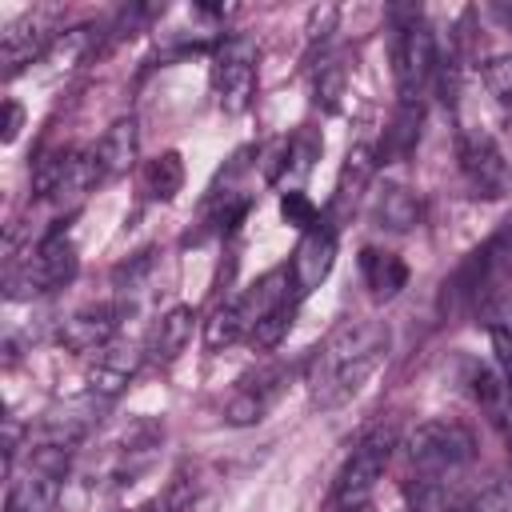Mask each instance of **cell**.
<instances>
[{
    "instance_id": "obj_1",
    "label": "cell",
    "mask_w": 512,
    "mask_h": 512,
    "mask_svg": "<svg viewBox=\"0 0 512 512\" xmlns=\"http://www.w3.org/2000/svg\"><path fill=\"white\" fill-rule=\"evenodd\" d=\"M388 324L380 320H344L304 368V384L316 408H340L364 392L376 368L388 360Z\"/></svg>"
},
{
    "instance_id": "obj_2",
    "label": "cell",
    "mask_w": 512,
    "mask_h": 512,
    "mask_svg": "<svg viewBox=\"0 0 512 512\" xmlns=\"http://www.w3.org/2000/svg\"><path fill=\"white\" fill-rule=\"evenodd\" d=\"M508 296H512V224H504L480 248H472L464 256V264L444 280L440 308L448 316H460V312L480 316L484 312L492 320Z\"/></svg>"
},
{
    "instance_id": "obj_3",
    "label": "cell",
    "mask_w": 512,
    "mask_h": 512,
    "mask_svg": "<svg viewBox=\"0 0 512 512\" xmlns=\"http://www.w3.org/2000/svg\"><path fill=\"white\" fill-rule=\"evenodd\" d=\"M76 244L64 232H48L36 248H28L24 256H8L4 268V296L8 300H32L44 292L64 288L76 276Z\"/></svg>"
},
{
    "instance_id": "obj_4",
    "label": "cell",
    "mask_w": 512,
    "mask_h": 512,
    "mask_svg": "<svg viewBox=\"0 0 512 512\" xmlns=\"http://www.w3.org/2000/svg\"><path fill=\"white\" fill-rule=\"evenodd\" d=\"M476 456V440L456 420H424L412 428L404 444V460L412 480H452Z\"/></svg>"
},
{
    "instance_id": "obj_5",
    "label": "cell",
    "mask_w": 512,
    "mask_h": 512,
    "mask_svg": "<svg viewBox=\"0 0 512 512\" xmlns=\"http://www.w3.org/2000/svg\"><path fill=\"white\" fill-rule=\"evenodd\" d=\"M436 36L420 8H396L392 12V72L400 100H420L424 84L436 76Z\"/></svg>"
},
{
    "instance_id": "obj_6",
    "label": "cell",
    "mask_w": 512,
    "mask_h": 512,
    "mask_svg": "<svg viewBox=\"0 0 512 512\" xmlns=\"http://www.w3.org/2000/svg\"><path fill=\"white\" fill-rule=\"evenodd\" d=\"M396 452V428L392 424H376L368 436H360V444L348 452L344 468L336 472L332 484V504L336 508H352V504H368L376 480L384 476L388 460Z\"/></svg>"
},
{
    "instance_id": "obj_7",
    "label": "cell",
    "mask_w": 512,
    "mask_h": 512,
    "mask_svg": "<svg viewBox=\"0 0 512 512\" xmlns=\"http://www.w3.org/2000/svg\"><path fill=\"white\" fill-rule=\"evenodd\" d=\"M460 172H464V184L476 200H500L512 188L508 156L496 144V136L484 128L460 132Z\"/></svg>"
},
{
    "instance_id": "obj_8",
    "label": "cell",
    "mask_w": 512,
    "mask_h": 512,
    "mask_svg": "<svg viewBox=\"0 0 512 512\" xmlns=\"http://www.w3.org/2000/svg\"><path fill=\"white\" fill-rule=\"evenodd\" d=\"M212 92L224 112H244L256 92V44L248 36H228L212 60Z\"/></svg>"
},
{
    "instance_id": "obj_9",
    "label": "cell",
    "mask_w": 512,
    "mask_h": 512,
    "mask_svg": "<svg viewBox=\"0 0 512 512\" xmlns=\"http://www.w3.org/2000/svg\"><path fill=\"white\" fill-rule=\"evenodd\" d=\"M60 40V12L56 8H32L20 20H12L0 36V64L4 76L12 80L16 72H24L32 60L48 56Z\"/></svg>"
},
{
    "instance_id": "obj_10",
    "label": "cell",
    "mask_w": 512,
    "mask_h": 512,
    "mask_svg": "<svg viewBox=\"0 0 512 512\" xmlns=\"http://www.w3.org/2000/svg\"><path fill=\"white\" fill-rule=\"evenodd\" d=\"M332 264H336V224L324 216V220H316V224L300 236V244H296V252H292L288 280H292V296H296V304L328 280Z\"/></svg>"
},
{
    "instance_id": "obj_11",
    "label": "cell",
    "mask_w": 512,
    "mask_h": 512,
    "mask_svg": "<svg viewBox=\"0 0 512 512\" xmlns=\"http://www.w3.org/2000/svg\"><path fill=\"white\" fill-rule=\"evenodd\" d=\"M284 388H288V368H284V364H264V368L240 376L236 388H232L228 400H224V420L236 424V428L264 420L268 408L280 400Z\"/></svg>"
},
{
    "instance_id": "obj_12",
    "label": "cell",
    "mask_w": 512,
    "mask_h": 512,
    "mask_svg": "<svg viewBox=\"0 0 512 512\" xmlns=\"http://www.w3.org/2000/svg\"><path fill=\"white\" fill-rule=\"evenodd\" d=\"M104 396L96 392H84V396H72L56 408H48L40 416V428H36V440L40 444H60V448H76L96 424H100V412H104ZM32 440V436H28Z\"/></svg>"
},
{
    "instance_id": "obj_13",
    "label": "cell",
    "mask_w": 512,
    "mask_h": 512,
    "mask_svg": "<svg viewBox=\"0 0 512 512\" xmlns=\"http://www.w3.org/2000/svg\"><path fill=\"white\" fill-rule=\"evenodd\" d=\"M116 328H120L116 304H88V308H76L72 316L60 320L56 340L76 356H96L100 348H108L116 340Z\"/></svg>"
},
{
    "instance_id": "obj_14",
    "label": "cell",
    "mask_w": 512,
    "mask_h": 512,
    "mask_svg": "<svg viewBox=\"0 0 512 512\" xmlns=\"http://www.w3.org/2000/svg\"><path fill=\"white\" fill-rule=\"evenodd\" d=\"M140 360H144V348H140V344L112 340L108 348H100V352L92 356L88 392H96V396H104V400H116V396L128 388V380L136 376Z\"/></svg>"
},
{
    "instance_id": "obj_15",
    "label": "cell",
    "mask_w": 512,
    "mask_h": 512,
    "mask_svg": "<svg viewBox=\"0 0 512 512\" xmlns=\"http://www.w3.org/2000/svg\"><path fill=\"white\" fill-rule=\"evenodd\" d=\"M376 164H380V160H376V148H372V144H352V148H348V156H344V164H340V176H336L332 204H328V220H332V224H340V220H348V216L356 212V204L364 200V188H368Z\"/></svg>"
},
{
    "instance_id": "obj_16",
    "label": "cell",
    "mask_w": 512,
    "mask_h": 512,
    "mask_svg": "<svg viewBox=\"0 0 512 512\" xmlns=\"http://www.w3.org/2000/svg\"><path fill=\"white\" fill-rule=\"evenodd\" d=\"M60 480L64 476L28 464V472H20L12 480V488H8V512H56Z\"/></svg>"
},
{
    "instance_id": "obj_17",
    "label": "cell",
    "mask_w": 512,
    "mask_h": 512,
    "mask_svg": "<svg viewBox=\"0 0 512 512\" xmlns=\"http://www.w3.org/2000/svg\"><path fill=\"white\" fill-rule=\"evenodd\" d=\"M92 148H96V164H100V176H104V180L124 176V172L136 164V156H140L136 120H132V116H128V120H116V124L100 136V144H92Z\"/></svg>"
},
{
    "instance_id": "obj_18",
    "label": "cell",
    "mask_w": 512,
    "mask_h": 512,
    "mask_svg": "<svg viewBox=\"0 0 512 512\" xmlns=\"http://www.w3.org/2000/svg\"><path fill=\"white\" fill-rule=\"evenodd\" d=\"M192 320H196V312H192L188 304L168 308V312L156 320V328H152L144 352H148L156 364H172V360L188 348V340H192Z\"/></svg>"
},
{
    "instance_id": "obj_19",
    "label": "cell",
    "mask_w": 512,
    "mask_h": 512,
    "mask_svg": "<svg viewBox=\"0 0 512 512\" xmlns=\"http://www.w3.org/2000/svg\"><path fill=\"white\" fill-rule=\"evenodd\" d=\"M420 124H424V104L420 100H400V108H396V116H392V124L384 132V144H380L376 160L380 164L404 160L416 148V140H420Z\"/></svg>"
},
{
    "instance_id": "obj_20",
    "label": "cell",
    "mask_w": 512,
    "mask_h": 512,
    "mask_svg": "<svg viewBox=\"0 0 512 512\" xmlns=\"http://www.w3.org/2000/svg\"><path fill=\"white\" fill-rule=\"evenodd\" d=\"M360 272H364V284L372 288V296H380V300L396 296V292L408 284V264H404L396 252L364 248V252H360Z\"/></svg>"
},
{
    "instance_id": "obj_21",
    "label": "cell",
    "mask_w": 512,
    "mask_h": 512,
    "mask_svg": "<svg viewBox=\"0 0 512 512\" xmlns=\"http://www.w3.org/2000/svg\"><path fill=\"white\" fill-rule=\"evenodd\" d=\"M140 184H144L148 200L168 204L184 188V160H180V152H160L156 160H148L144 172H140Z\"/></svg>"
},
{
    "instance_id": "obj_22",
    "label": "cell",
    "mask_w": 512,
    "mask_h": 512,
    "mask_svg": "<svg viewBox=\"0 0 512 512\" xmlns=\"http://www.w3.org/2000/svg\"><path fill=\"white\" fill-rule=\"evenodd\" d=\"M372 216H376V224L388 228V232H408V228H416V220H420V200H416L408 188L388 184V188L376 196Z\"/></svg>"
},
{
    "instance_id": "obj_23",
    "label": "cell",
    "mask_w": 512,
    "mask_h": 512,
    "mask_svg": "<svg viewBox=\"0 0 512 512\" xmlns=\"http://www.w3.org/2000/svg\"><path fill=\"white\" fill-rule=\"evenodd\" d=\"M96 40H100V28H96V24H80V28L64 32L48 56H52V60H60V68H72L76 60H84V56L96 48Z\"/></svg>"
},
{
    "instance_id": "obj_24",
    "label": "cell",
    "mask_w": 512,
    "mask_h": 512,
    "mask_svg": "<svg viewBox=\"0 0 512 512\" xmlns=\"http://www.w3.org/2000/svg\"><path fill=\"white\" fill-rule=\"evenodd\" d=\"M480 76H484V88L488 96H496L500 104H512V52H496L480 64Z\"/></svg>"
},
{
    "instance_id": "obj_25",
    "label": "cell",
    "mask_w": 512,
    "mask_h": 512,
    "mask_svg": "<svg viewBox=\"0 0 512 512\" xmlns=\"http://www.w3.org/2000/svg\"><path fill=\"white\" fill-rule=\"evenodd\" d=\"M292 312H296V300L280 304L276 312H268V316L252 328V336H248V340H252L256 348H276V344H280V336H284V332H288V324H292Z\"/></svg>"
},
{
    "instance_id": "obj_26",
    "label": "cell",
    "mask_w": 512,
    "mask_h": 512,
    "mask_svg": "<svg viewBox=\"0 0 512 512\" xmlns=\"http://www.w3.org/2000/svg\"><path fill=\"white\" fill-rule=\"evenodd\" d=\"M460 512H512V484H488L480 492H464Z\"/></svg>"
},
{
    "instance_id": "obj_27",
    "label": "cell",
    "mask_w": 512,
    "mask_h": 512,
    "mask_svg": "<svg viewBox=\"0 0 512 512\" xmlns=\"http://www.w3.org/2000/svg\"><path fill=\"white\" fill-rule=\"evenodd\" d=\"M280 216H284V224H292V228H300V232H308V228L320 220L316 204H312L300 188H292V192L280 196Z\"/></svg>"
},
{
    "instance_id": "obj_28",
    "label": "cell",
    "mask_w": 512,
    "mask_h": 512,
    "mask_svg": "<svg viewBox=\"0 0 512 512\" xmlns=\"http://www.w3.org/2000/svg\"><path fill=\"white\" fill-rule=\"evenodd\" d=\"M492 344H496V360H500V376H504V388H508V412L500 420L508 444H512V332L504 328H492Z\"/></svg>"
},
{
    "instance_id": "obj_29",
    "label": "cell",
    "mask_w": 512,
    "mask_h": 512,
    "mask_svg": "<svg viewBox=\"0 0 512 512\" xmlns=\"http://www.w3.org/2000/svg\"><path fill=\"white\" fill-rule=\"evenodd\" d=\"M192 500H196V484L180 472V476L168 484V492H164V500H160V512H192Z\"/></svg>"
},
{
    "instance_id": "obj_30",
    "label": "cell",
    "mask_w": 512,
    "mask_h": 512,
    "mask_svg": "<svg viewBox=\"0 0 512 512\" xmlns=\"http://www.w3.org/2000/svg\"><path fill=\"white\" fill-rule=\"evenodd\" d=\"M20 124H24V108H20L16 100H4V124H0V128H4V132H0L4 144H12V140L20 136Z\"/></svg>"
}]
</instances>
